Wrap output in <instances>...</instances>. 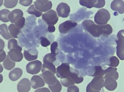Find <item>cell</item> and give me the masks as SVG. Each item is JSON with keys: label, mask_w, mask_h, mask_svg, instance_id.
I'll return each mask as SVG.
<instances>
[{"label": "cell", "mask_w": 124, "mask_h": 92, "mask_svg": "<svg viewBox=\"0 0 124 92\" xmlns=\"http://www.w3.org/2000/svg\"><path fill=\"white\" fill-rule=\"evenodd\" d=\"M84 29L95 37L101 35L105 37H108L113 32V28L110 25H97L90 19H86L82 24Z\"/></svg>", "instance_id": "obj_1"}, {"label": "cell", "mask_w": 124, "mask_h": 92, "mask_svg": "<svg viewBox=\"0 0 124 92\" xmlns=\"http://www.w3.org/2000/svg\"><path fill=\"white\" fill-rule=\"evenodd\" d=\"M110 19V14L108 11L105 9L98 10L94 16V21L99 25H105Z\"/></svg>", "instance_id": "obj_2"}, {"label": "cell", "mask_w": 124, "mask_h": 92, "mask_svg": "<svg viewBox=\"0 0 124 92\" xmlns=\"http://www.w3.org/2000/svg\"><path fill=\"white\" fill-rule=\"evenodd\" d=\"M42 18L48 25H54L59 20L56 12L52 9L42 14Z\"/></svg>", "instance_id": "obj_3"}, {"label": "cell", "mask_w": 124, "mask_h": 92, "mask_svg": "<svg viewBox=\"0 0 124 92\" xmlns=\"http://www.w3.org/2000/svg\"><path fill=\"white\" fill-rule=\"evenodd\" d=\"M70 71V65L68 63H62L56 69V74L58 78L61 79L69 77Z\"/></svg>", "instance_id": "obj_4"}, {"label": "cell", "mask_w": 124, "mask_h": 92, "mask_svg": "<svg viewBox=\"0 0 124 92\" xmlns=\"http://www.w3.org/2000/svg\"><path fill=\"white\" fill-rule=\"evenodd\" d=\"M42 66L41 61L39 60L31 61L26 66V71L28 74L32 75L37 74L41 70Z\"/></svg>", "instance_id": "obj_5"}, {"label": "cell", "mask_w": 124, "mask_h": 92, "mask_svg": "<svg viewBox=\"0 0 124 92\" xmlns=\"http://www.w3.org/2000/svg\"><path fill=\"white\" fill-rule=\"evenodd\" d=\"M104 79L102 75L96 76L89 83L91 89L96 92H100L104 87Z\"/></svg>", "instance_id": "obj_6"}, {"label": "cell", "mask_w": 124, "mask_h": 92, "mask_svg": "<svg viewBox=\"0 0 124 92\" xmlns=\"http://www.w3.org/2000/svg\"><path fill=\"white\" fill-rule=\"evenodd\" d=\"M34 3L36 9L41 12H46L52 8V4L51 1L38 0Z\"/></svg>", "instance_id": "obj_7"}, {"label": "cell", "mask_w": 124, "mask_h": 92, "mask_svg": "<svg viewBox=\"0 0 124 92\" xmlns=\"http://www.w3.org/2000/svg\"><path fill=\"white\" fill-rule=\"evenodd\" d=\"M77 25V23L73 21H66L59 25V31L62 34H66L72 30Z\"/></svg>", "instance_id": "obj_8"}, {"label": "cell", "mask_w": 124, "mask_h": 92, "mask_svg": "<svg viewBox=\"0 0 124 92\" xmlns=\"http://www.w3.org/2000/svg\"><path fill=\"white\" fill-rule=\"evenodd\" d=\"M56 11L58 16L62 18H67L68 17L70 12V6L67 4L61 3L58 5L57 7Z\"/></svg>", "instance_id": "obj_9"}, {"label": "cell", "mask_w": 124, "mask_h": 92, "mask_svg": "<svg viewBox=\"0 0 124 92\" xmlns=\"http://www.w3.org/2000/svg\"><path fill=\"white\" fill-rule=\"evenodd\" d=\"M40 76L48 85H53L56 82L57 79L54 74L51 71H45L42 72V74H40Z\"/></svg>", "instance_id": "obj_10"}, {"label": "cell", "mask_w": 124, "mask_h": 92, "mask_svg": "<svg viewBox=\"0 0 124 92\" xmlns=\"http://www.w3.org/2000/svg\"><path fill=\"white\" fill-rule=\"evenodd\" d=\"M31 86V83L29 80L24 78L17 84V91L19 92H28L30 90Z\"/></svg>", "instance_id": "obj_11"}, {"label": "cell", "mask_w": 124, "mask_h": 92, "mask_svg": "<svg viewBox=\"0 0 124 92\" xmlns=\"http://www.w3.org/2000/svg\"><path fill=\"white\" fill-rule=\"evenodd\" d=\"M104 87L109 91H113L115 90L117 87L116 80L114 77L111 76L104 77Z\"/></svg>", "instance_id": "obj_12"}, {"label": "cell", "mask_w": 124, "mask_h": 92, "mask_svg": "<svg viewBox=\"0 0 124 92\" xmlns=\"http://www.w3.org/2000/svg\"><path fill=\"white\" fill-rule=\"evenodd\" d=\"M31 87L33 89H38L44 86L45 81L40 76L34 75L32 77L31 80Z\"/></svg>", "instance_id": "obj_13"}, {"label": "cell", "mask_w": 124, "mask_h": 92, "mask_svg": "<svg viewBox=\"0 0 124 92\" xmlns=\"http://www.w3.org/2000/svg\"><path fill=\"white\" fill-rule=\"evenodd\" d=\"M8 55L10 59L14 62H20L22 60L23 58V54L21 51L14 49L9 50Z\"/></svg>", "instance_id": "obj_14"}, {"label": "cell", "mask_w": 124, "mask_h": 92, "mask_svg": "<svg viewBox=\"0 0 124 92\" xmlns=\"http://www.w3.org/2000/svg\"><path fill=\"white\" fill-rule=\"evenodd\" d=\"M24 55L25 58L28 61H34L38 58V51L36 48H33L27 50H24Z\"/></svg>", "instance_id": "obj_15"}, {"label": "cell", "mask_w": 124, "mask_h": 92, "mask_svg": "<svg viewBox=\"0 0 124 92\" xmlns=\"http://www.w3.org/2000/svg\"><path fill=\"white\" fill-rule=\"evenodd\" d=\"M111 8L112 10L118 12L119 13H124V2L123 0H114L111 2Z\"/></svg>", "instance_id": "obj_16"}, {"label": "cell", "mask_w": 124, "mask_h": 92, "mask_svg": "<svg viewBox=\"0 0 124 92\" xmlns=\"http://www.w3.org/2000/svg\"><path fill=\"white\" fill-rule=\"evenodd\" d=\"M69 77L72 80L75 84H77L82 83L84 81V78L80 75L78 71L72 68H70V75Z\"/></svg>", "instance_id": "obj_17"}, {"label": "cell", "mask_w": 124, "mask_h": 92, "mask_svg": "<svg viewBox=\"0 0 124 92\" xmlns=\"http://www.w3.org/2000/svg\"><path fill=\"white\" fill-rule=\"evenodd\" d=\"M23 16V12L22 10L15 9L10 12L8 16V18L11 23H14L18 19L22 17Z\"/></svg>", "instance_id": "obj_18"}, {"label": "cell", "mask_w": 124, "mask_h": 92, "mask_svg": "<svg viewBox=\"0 0 124 92\" xmlns=\"http://www.w3.org/2000/svg\"><path fill=\"white\" fill-rule=\"evenodd\" d=\"M23 73L22 70L20 68H15L9 72V77L12 81H15L22 77Z\"/></svg>", "instance_id": "obj_19"}, {"label": "cell", "mask_w": 124, "mask_h": 92, "mask_svg": "<svg viewBox=\"0 0 124 92\" xmlns=\"http://www.w3.org/2000/svg\"><path fill=\"white\" fill-rule=\"evenodd\" d=\"M116 42L117 44L116 55L121 60H124V42L118 39Z\"/></svg>", "instance_id": "obj_20"}, {"label": "cell", "mask_w": 124, "mask_h": 92, "mask_svg": "<svg viewBox=\"0 0 124 92\" xmlns=\"http://www.w3.org/2000/svg\"><path fill=\"white\" fill-rule=\"evenodd\" d=\"M10 35L12 38H18V35L21 32V29L19 28L14 24H11L8 26Z\"/></svg>", "instance_id": "obj_21"}, {"label": "cell", "mask_w": 124, "mask_h": 92, "mask_svg": "<svg viewBox=\"0 0 124 92\" xmlns=\"http://www.w3.org/2000/svg\"><path fill=\"white\" fill-rule=\"evenodd\" d=\"M117 69L114 67H108L105 70V74L103 76H111L114 77L116 80L119 78V74L117 72Z\"/></svg>", "instance_id": "obj_22"}, {"label": "cell", "mask_w": 124, "mask_h": 92, "mask_svg": "<svg viewBox=\"0 0 124 92\" xmlns=\"http://www.w3.org/2000/svg\"><path fill=\"white\" fill-rule=\"evenodd\" d=\"M105 4V0H89V8L93 7L95 8H102Z\"/></svg>", "instance_id": "obj_23"}, {"label": "cell", "mask_w": 124, "mask_h": 92, "mask_svg": "<svg viewBox=\"0 0 124 92\" xmlns=\"http://www.w3.org/2000/svg\"><path fill=\"white\" fill-rule=\"evenodd\" d=\"M0 30L1 32V35L3 37L7 40H8L12 38L8 31L7 26L6 24H3L0 25Z\"/></svg>", "instance_id": "obj_24"}, {"label": "cell", "mask_w": 124, "mask_h": 92, "mask_svg": "<svg viewBox=\"0 0 124 92\" xmlns=\"http://www.w3.org/2000/svg\"><path fill=\"white\" fill-rule=\"evenodd\" d=\"M3 64L6 69L10 71L14 68L15 66V63L11 60L9 56L7 55L6 60H4L3 63Z\"/></svg>", "instance_id": "obj_25"}, {"label": "cell", "mask_w": 124, "mask_h": 92, "mask_svg": "<svg viewBox=\"0 0 124 92\" xmlns=\"http://www.w3.org/2000/svg\"><path fill=\"white\" fill-rule=\"evenodd\" d=\"M46 71H51L54 74L56 73V68L54 63H45L42 65L41 72Z\"/></svg>", "instance_id": "obj_26"}, {"label": "cell", "mask_w": 124, "mask_h": 92, "mask_svg": "<svg viewBox=\"0 0 124 92\" xmlns=\"http://www.w3.org/2000/svg\"><path fill=\"white\" fill-rule=\"evenodd\" d=\"M8 43V48L9 50L14 49H17L20 51L22 50V48L18 45L17 41L15 39H12L9 40Z\"/></svg>", "instance_id": "obj_27"}, {"label": "cell", "mask_w": 124, "mask_h": 92, "mask_svg": "<svg viewBox=\"0 0 124 92\" xmlns=\"http://www.w3.org/2000/svg\"><path fill=\"white\" fill-rule=\"evenodd\" d=\"M27 12L30 14L35 15L37 17H40L43 14L42 12L38 10L34 4L31 5L28 8Z\"/></svg>", "instance_id": "obj_28"}, {"label": "cell", "mask_w": 124, "mask_h": 92, "mask_svg": "<svg viewBox=\"0 0 124 92\" xmlns=\"http://www.w3.org/2000/svg\"><path fill=\"white\" fill-rule=\"evenodd\" d=\"M10 11L7 9H3L0 11V20L3 22H9L8 16Z\"/></svg>", "instance_id": "obj_29"}, {"label": "cell", "mask_w": 124, "mask_h": 92, "mask_svg": "<svg viewBox=\"0 0 124 92\" xmlns=\"http://www.w3.org/2000/svg\"><path fill=\"white\" fill-rule=\"evenodd\" d=\"M60 83L63 86L67 87L73 86L75 84L74 82L70 77L61 79Z\"/></svg>", "instance_id": "obj_30"}, {"label": "cell", "mask_w": 124, "mask_h": 92, "mask_svg": "<svg viewBox=\"0 0 124 92\" xmlns=\"http://www.w3.org/2000/svg\"><path fill=\"white\" fill-rule=\"evenodd\" d=\"M56 60V56L54 55L51 53L47 54L44 57L43 62L45 63H53Z\"/></svg>", "instance_id": "obj_31"}, {"label": "cell", "mask_w": 124, "mask_h": 92, "mask_svg": "<svg viewBox=\"0 0 124 92\" xmlns=\"http://www.w3.org/2000/svg\"><path fill=\"white\" fill-rule=\"evenodd\" d=\"M48 87L52 92H60L62 91V84L57 79L55 84L52 85H48Z\"/></svg>", "instance_id": "obj_32"}, {"label": "cell", "mask_w": 124, "mask_h": 92, "mask_svg": "<svg viewBox=\"0 0 124 92\" xmlns=\"http://www.w3.org/2000/svg\"><path fill=\"white\" fill-rule=\"evenodd\" d=\"M4 6L7 8H12L15 7L18 3V0H4Z\"/></svg>", "instance_id": "obj_33"}, {"label": "cell", "mask_w": 124, "mask_h": 92, "mask_svg": "<svg viewBox=\"0 0 124 92\" xmlns=\"http://www.w3.org/2000/svg\"><path fill=\"white\" fill-rule=\"evenodd\" d=\"M109 61H110V63L108 65L111 67H117L119 64V60L116 56H111L110 58Z\"/></svg>", "instance_id": "obj_34"}, {"label": "cell", "mask_w": 124, "mask_h": 92, "mask_svg": "<svg viewBox=\"0 0 124 92\" xmlns=\"http://www.w3.org/2000/svg\"><path fill=\"white\" fill-rule=\"evenodd\" d=\"M58 43L57 42H54L51 44V53L55 56L59 54V49L58 48Z\"/></svg>", "instance_id": "obj_35"}, {"label": "cell", "mask_w": 124, "mask_h": 92, "mask_svg": "<svg viewBox=\"0 0 124 92\" xmlns=\"http://www.w3.org/2000/svg\"><path fill=\"white\" fill-rule=\"evenodd\" d=\"M105 74V70L102 69L101 66H96L95 67V71L92 76H96L102 75L104 76Z\"/></svg>", "instance_id": "obj_36"}, {"label": "cell", "mask_w": 124, "mask_h": 92, "mask_svg": "<svg viewBox=\"0 0 124 92\" xmlns=\"http://www.w3.org/2000/svg\"><path fill=\"white\" fill-rule=\"evenodd\" d=\"M15 24L17 27L21 29H23L25 24V18L23 17H20L15 22Z\"/></svg>", "instance_id": "obj_37"}, {"label": "cell", "mask_w": 124, "mask_h": 92, "mask_svg": "<svg viewBox=\"0 0 124 92\" xmlns=\"http://www.w3.org/2000/svg\"><path fill=\"white\" fill-rule=\"evenodd\" d=\"M40 43L41 46L46 47L51 44V42L46 37H40Z\"/></svg>", "instance_id": "obj_38"}, {"label": "cell", "mask_w": 124, "mask_h": 92, "mask_svg": "<svg viewBox=\"0 0 124 92\" xmlns=\"http://www.w3.org/2000/svg\"><path fill=\"white\" fill-rule=\"evenodd\" d=\"M32 1L33 0H19V3L23 6H28L31 5Z\"/></svg>", "instance_id": "obj_39"}, {"label": "cell", "mask_w": 124, "mask_h": 92, "mask_svg": "<svg viewBox=\"0 0 124 92\" xmlns=\"http://www.w3.org/2000/svg\"><path fill=\"white\" fill-rule=\"evenodd\" d=\"M67 92H79V89L78 87L75 85L71 86L68 87L67 90Z\"/></svg>", "instance_id": "obj_40"}, {"label": "cell", "mask_w": 124, "mask_h": 92, "mask_svg": "<svg viewBox=\"0 0 124 92\" xmlns=\"http://www.w3.org/2000/svg\"><path fill=\"white\" fill-rule=\"evenodd\" d=\"M118 39L124 42V30H120L117 34Z\"/></svg>", "instance_id": "obj_41"}, {"label": "cell", "mask_w": 124, "mask_h": 92, "mask_svg": "<svg viewBox=\"0 0 124 92\" xmlns=\"http://www.w3.org/2000/svg\"><path fill=\"white\" fill-rule=\"evenodd\" d=\"M6 57V52L4 50L0 51V63L4 61Z\"/></svg>", "instance_id": "obj_42"}, {"label": "cell", "mask_w": 124, "mask_h": 92, "mask_svg": "<svg viewBox=\"0 0 124 92\" xmlns=\"http://www.w3.org/2000/svg\"><path fill=\"white\" fill-rule=\"evenodd\" d=\"M34 92H51L48 88L43 87V88L38 89L35 90Z\"/></svg>", "instance_id": "obj_43"}, {"label": "cell", "mask_w": 124, "mask_h": 92, "mask_svg": "<svg viewBox=\"0 0 124 92\" xmlns=\"http://www.w3.org/2000/svg\"><path fill=\"white\" fill-rule=\"evenodd\" d=\"M55 27L54 25H49L48 30L49 32H54L55 31Z\"/></svg>", "instance_id": "obj_44"}, {"label": "cell", "mask_w": 124, "mask_h": 92, "mask_svg": "<svg viewBox=\"0 0 124 92\" xmlns=\"http://www.w3.org/2000/svg\"><path fill=\"white\" fill-rule=\"evenodd\" d=\"M4 46H5V43L4 41L1 39H0V51L3 50Z\"/></svg>", "instance_id": "obj_45"}, {"label": "cell", "mask_w": 124, "mask_h": 92, "mask_svg": "<svg viewBox=\"0 0 124 92\" xmlns=\"http://www.w3.org/2000/svg\"><path fill=\"white\" fill-rule=\"evenodd\" d=\"M86 92H96V91H94L93 90L91 89V87H90V85L89 83L88 84L87 86Z\"/></svg>", "instance_id": "obj_46"}, {"label": "cell", "mask_w": 124, "mask_h": 92, "mask_svg": "<svg viewBox=\"0 0 124 92\" xmlns=\"http://www.w3.org/2000/svg\"><path fill=\"white\" fill-rule=\"evenodd\" d=\"M3 71V66L1 64H0V73H1Z\"/></svg>", "instance_id": "obj_47"}, {"label": "cell", "mask_w": 124, "mask_h": 92, "mask_svg": "<svg viewBox=\"0 0 124 92\" xmlns=\"http://www.w3.org/2000/svg\"><path fill=\"white\" fill-rule=\"evenodd\" d=\"M3 81V76L2 74H0V84Z\"/></svg>", "instance_id": "obj_48"}, {"label": "cell", "mask_w": 124, "mask_h": 92, "mask_svg": "<svg viewBox=\"0 0 124 92\" xmlns=\"http://www.w3.org/2000/svg\"><path fill=\"white\" fill-rule=\"evenodd\" d=\"M3 0H0V7H1L3 5Z\"/></svg>", "instance_id": "obj_49"}, {"label": "cell", "mask_w": 124, "mask_h": 92, "mask_svg": "<svg viewBox=\"0 0 124 92\" xmlns=\"http://www.w3.org/2000/svg\"></svg>", "instance_id": "obj_50"}, {"label": "cell", "mask_w": 124, "mask_h": 92, "mask_svg": "<svg viewBox=\"0 0 124 92\" xmlns=\"http://www.w3.org/2000/svg\"></svg>", "instance_id": "obj_51"}]
</instances>
